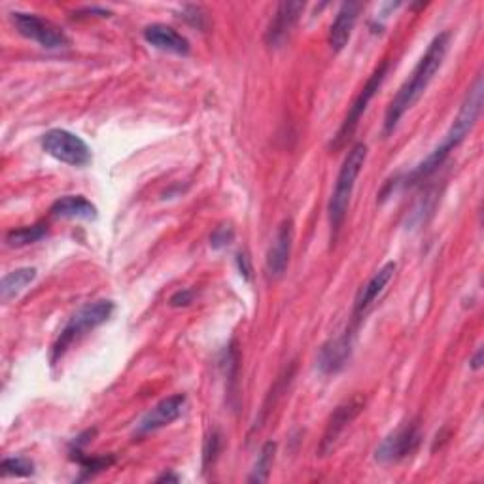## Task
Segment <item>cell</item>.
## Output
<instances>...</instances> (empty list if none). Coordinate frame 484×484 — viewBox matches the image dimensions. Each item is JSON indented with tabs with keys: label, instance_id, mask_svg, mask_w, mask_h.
Instances as JSON below:
<instances>
[{
	"label": "cell",
	"instance_id": "cell-1",
	"mask_svg": "<svg viewBox=\"0 0 484 484\" xmlns=\"http://www.w3.org/2000/svg\"><path fill=\"white\" fill-rule=\"evenodd\" d=\"M448 46H450V33H439L436 38H433L426 49V54L422 56V59L418 61V65L415 67L413 74L409 76V80H407L397 95L392 98V103L386 110V118H385V133L390 135L394 133V129L397 127L399 119L405 116L407 110H411L420 97L424 95V91L427 89V86L431 84L433 76H436L447 57L448 52Z\"/></svg>",
	"mask_w": 484,
	"mask_h": 484
},
{
	"label": "cell",
	"instance_id": "cell-2",
	"mask_svg": "<svg viewBox=\"0 0 484 484\" xmlns=\"http://www.w3.org/2000/svg\"><path fill=\"white\" fill-rule=\"evenodd\" d=\"M482 100H484V84L479 76L475 84L469 88L464 103L460 105V110H458L456 118L450 125V129L443 137L441 144L433 149L431 154L409 174V178H407V184H417V182L424 180V178L431 176L445 163V160L450 156V151L466 140V137L471 133V129L475 127L477 119L480 118Z\"/></svg>",
	"mask_w": 484,
	"mask_h": 484
},
{
	"label": "cell",
	"instance_id": "cell-3",
	"mask_svg": "<svg viewBox=\"0 0 484 484\" xmlns=\"http://www.w3.org/2000/svg\"><path fill=\"white\" fill-rule=\"evenodd\" d=\"M366 160H367V146L364 142H358L348 149V154L343 161L334 193H331V199H329V209H327L331 233H334V237L339 235L341 227L345 223V218L350 207V199L355 188V180H358V176L366 165Z\"/></svg>",
	"mask_w": 484,
	"mask_h": 484
},
{
	"label": "cell",
	"instance_id": "cell-4",
	"mask_svg": "<svg viewBox=\"0 0 484 484\" xmlns=\"http://www.w3.org/2000/svg\"><path fill=\"white\" fill-rule=\"evenodd\" d=\"M114 309H116V304L108 299H100V301H93V303L84 304V307L67 322V325L59 334V337L52 348V364H57L67 354V350L74 343H78L84 335H88L89 331H93L95 327L108 322L110 316L114 314Z\"/></svg>",
	"mask_w": 484,
	"mask_h": 484
},
{
	"label": "cell",
	"instance_id": "cell-5",
	"mask_svg": "<svg viewBox=\"0 0 484 484\" xmlns=\"http://www.w3.org/2000/svg\"><path fill=\"white\" fill-rule=\"evenodd\" d=\"M42 148L47 156L70 167H88L93 160L86 140L67 129L47 131L42 137Z\"/></svg>",
	"mask_w": 484,
	"mask_h": 484
},
{
	"label": "cell",
	"instance_id": "cell-6",
	"mask_svg": "<svg viewBox=\"0 0 484 484\" xmlns=\"http://www.w3.org/2000/svg\"><path fill=\"white\" fill-rule=\"evenodd\" d=\"M388 68H390V63H382L371 76H369V80L367 84L364 86V89L360 91V95L354 98V103L352 107L348 108V114L345 116L343 123H341V129L337 131V135L334 137V140H331V148L334 149H341L348 139L354 135L355 131V127H358L364 112L367 110L369 103L373 100V97L376 95V91L380 89L382 82L386 80V74H388Z\"/></svg>",
	"mask_w": 484,
	"mask_h": 484
},
{
	"label": "cell",
	"instance_id": "cell-7",
	"mask_svg": "<svg viewBox=\"0 0 484 484\" xmlns=\"http://www.w3.org/2000/svg\"><path fill=\"white\" fill-rule=\"evenodd\" d=\"M422 441V431L418 422L411 420L401 424L396 431L382 441L375 452L376 462L380 464H397L405 458L413 456Z\"/></svg>",
	"mask_w": 484,
	"mask_h": 484
},
{
	"label": "cell",
	"instance_id": "cell-8",
	"mask_svg": "<svg viewBox=\"0 0 484 484\" xmlns=\"http://www.w3.org/2000/svg\"><path fill=\"white\" fill-rule=\"evenodd\" d=\"M12 21L15 25V29L19 31L21 36L38 42L42 47L47 49H59V47H68L70 40L65 35L63 29H59L56 23L47 21L36 14H27V12H14Z\"/></svg>",
	"mask_w": 484,
	"mask_h": 484
},
{
	"label": "cell",
	"instance_id": "cell-9",
	"mask_svg": "<svg viewBox=\"0 0 484 484\" xmlns=\"http://www.w3.org/2000/svg\"><path fill=\"white\" fill-rule=\"evenodd\" d=\"M292 244H293V220L288 218L278 225L273 244L267 252L265 271L271 280L284 276L292 256Z\"/></svg>",
	"mask_w": 484,
	"mask_h": 484
},
{
	"label": "cell",
	"instance_id": "cell-10",
	"mask_svg": "<svg viewBox=\"0 0 484 484\" xmlns=\"http://www.w3.org/2000/svg\"><path fill=\"white\" fill-rule=\"evenodd\" d=\"M186 403H188V397L184 394H174V396L161 399L154 407V409L148 411L142 417V420L137 426V436H146V433L158 431V429L172 424L174 420H178L184 415Z\"/></svg>",
	"mask_w": 484,
	"mask_h": 484
},
{
	"label": "cell",
	"instance_id": "cell-11",
	"mask_svg": "<svg viewBox=\"0 0 484 484\" xmlns=\"http://www.w3.org/2000/svg\"><path fill=\"white\" fill-rule=\"evenodd\" d=\"M364 409V399L360 397H352L345 403H341L337 409L331 415L325 431H324V438H322V445H320V454L325 456L331 450L335 448L339 438L343 436V431L350 426V422L358 417Z\"/></svg>",
	"mask_w": 484,
	"mask_h": 484
},
{
	"label": "cell",
	"instance_id": "cell-12",
	"mask_svg": "<svg viewBox=\"0 0 484 484\" xmlns=\"http://www.w3.org/2000/svg\"><path fill=\"white\" fill-rule=\"evenodd\" d=\"M304 10V3H283L276 6V12L269 23L265 42L269 47H283L293 33L295 25Z\"/></svg>",
	"mask_w": 484,
	"mask_h": 484
},
{
	"label": "cell",
	"instance_id": "cell-13",
	"mask_svg": "<svg viewBox=\"0 0 484 484\" xmlns=\"http://www.w3.org/2000/svg\"><path fill=\"white\" fill-rule=\"evenodd\" d=\"M396 269H397L396 262L385 263L369 278V283L366 286H362V290L358 292V295H355V301H354L352 318H354L355 324H358L364 318V314L371 309V304L378 299V295L385 292V288L390 284V280L394 278Z\"/></svg>",
	"mask_w": 484,
	"mask_h": 484
},
{
	"label": "cell",
	"instance_id": "cell-14",
	"mask_svg": "<svg viewBox=\"0 0 484 484\" xmlns=\"http://www.w3.org/2000/svg\"><path fill=\"white\" fill-rule=\"evenodd\" d=\"M352 355V331L331 339L318 352V369L322 375H337L348 364Z\"/></svg>",
	"mask_w": 484,
	"mask_h": 484
},
{
	"label": "cell",
	"instance_id": "cell-15",
	"mask_svg": "<svg viewBox=\"0 0 484 484\" xmlns=\"http://www.w3.org/2000/svg\"><path fill=\"white\" fill-rule=\"evenodd\" d=\"M362 10H364V5L360 3H345L339 8L335 21L331 23L329 36H327V42L334 52H341V49L348 44L352 31L355 27V21H358Z\"/></svg>",
	"mask_w": 484,
	"mask_h": 484
},
{
	"label": "cell",
	"instance_id": "cell-16",
	"mask_svg": "<svg viewBox=\"0 0 484 484\" xmlns=\"http://www.w3.org/2000/svg\"><path fill=\"white\" fill-rule=\"evenodd\" d=\"M144 38L149 46H154L161 52L176 54V56H188L190 54V42L186 36H182L178 31H174L169 25L163 23H154L148 25L144 29Z\"/></svg>",
	"mask_w": 484,
	"mask_h": 484
},
{
	"label": "cell",
	"instance_id": "cell-17",
	"mask_svg": "<svg viewBox=\"0 0 484 484\" xmlns=\"http://www.w3.org/2000/svg\"><path fill=\"white\" fill-rule=\"evenodd\" d=\"M52 216L59 220H86L91 221L98 216L97 207L84 195H65L52 205Z\"/></svg>",
	"mask_w": 484,
	"mask_h": 484
},
{
	"label": "cell",
	"instance_id": "cell-18",
	"mask_svg": "<svg viewBox=\"0 0 484 484\" xmlns=\"http://www.w3.org/2000/svg\"><path fill=\"white\" fill-rule=\"evenodd\" d=\"M38 271L35 267H21L12 273H8L3 283H0V301L10 303L14 297H17L31 283H35Z\"/></svg>",
	"mask_w": 484,
	"mask_h": 484
},
{
	"label": "cell",
	"instance_id": "cell-19",
	"mask_svg": "<svg viewBox=\"0 0 484 484\" xmlns=\"http://www.w3.org/2000/svg\"><path fill=\"white\" fill-rule=\"evenodd\" d=\"M46 235H47V227L44 223L25 225L12 229V232L6 235V244L12 248H23L42 241Z\"/></svg>",
	"mask_w": 484,
	"mask_h": 484
},
{
	"label": "cell",
	"instance_id": "cell-20",
	"mask_svg": "<svg viewBox=\"0 0 484 484\" xmlns=\"http://www.w3.org/2000/svg\"><path fill=\"white\" fill-rule=\"evenodd\" d=\"M274 454H276V443L269 441L263 445L256 464L252 468V473L248 477V482H267L273 462H274Z\"/></svg>",
	"mask_w": 484,
	"mask_h": 484
},
{
	"label": "cell",
	"instance_id": "cell-21",
	"mask_svg": "<svg viewBox=\"0 0 484 484\" xmlns=\"http://www.w3.org/2000/svg\"><path fill=\"white\" fill-rule=\"evenodd\" d=\"M0 473L3 477H31L35 473V464L27 458H5L3 464H0Z\"/></svg>",
	"mask_w": 484,
	"mask_h": 484
},
{
	"label": "cell",
	"instance_id": "cell-22",
	"mask_svg": "<svg viewBox=\"0 0 484 484\" xmlns=\"http://www.w3.org/2000/svg\"><path fill=\"white\" fill-rule=\"evenodd\" d=\"M235 241V229L232 223H221L218 225L212 235H211V246L214 250H221V248H227L229 244H232Z\"/></svg>",
	"mask_w": 484,
	"mask_h": 484
},
{
	"label": "cell",
	"instance_id": "cell-23",
	"mask_svg": "<svg viewBox=\"0 0 484 484\" xmlns=\"http://www.w3.org/2000/svg\"><path fill=\"white\" fill-rule=\"evenodd\" d=\"M220 448H221L220 431H212L211 436L207 438V441H205V448H202V468L207 469V468H211L216 462Z\"/></svg>",
	"mask_w": 484,
	"mask_h": 484
},
{
	"label": "cell",
	"instance_id": "cell-24",
	"mask_svg": "<svg viewBox=\"0 0 484 484\" xmlns=\"http://www.w3.org/2000/svg\"><path fill=\"white\" fill-rule=\"evenodd\" d=\"M82 462V468L88 475H95L98 471H103L107 468H110L114 464V458L108 456V458H91V460H80Z\"/></svg>",
	"mask_w": 484,
	"mask_h": 484
},
{
	"label": "cell",
	"instance_id": "cell-25",
	"mask_svg": "<svg viewBox=\"0 0 484 484\" xmlns=\"http://www.w3.org/2000/svg\"><path fill=\"white\" fill-rule=\"evenodd\" d=\"M193 297H195V292L190 288L182 290V292H176L170 297V307H188V304L193 303Z\"/></svg>",
	"mask_w": 484,
	"mask_h": 484
},
{
	"label": "cell",
	"instance_id": "cell-26",
	"mask_svg": "<svg viewBox=\"0 0 484 484\" xmlns=\"http://www.w3.org/2000/svg\"><path fill=\"white\" fill-rule=\"evenodd\" d=\"M237 265H239V271H241V274L246 278V280H250V273H252V265H250V258L246 256V253L244 252H241L239 253V256H237Z\"/></svg>",
	"mask_w": 484,
	"mask_h": 484
},
{
	"label": "cell",
	"instance_id": "cell-27",
	"mask_svg": "<svg viewBox=\"0 0 484 484\" xmlns=\"http://www.w3.org/2000/svg\"><path fill=\"white\" fill-rule=\"evenodd\" d=\"M482 364H484V358H482V348H479V350H477V354L473 355L471 362H469V367H471L473 371H479V369L482 367Z\"/></svg>",
	"mask_w": 484,
	"mask_h": 484
},
{
	"label": "cell",
	"instance_id": "cell-28",
	"mask_svg": "<svg viewBox=\"0 0 484 484\" xmlns=\"http://www.w3.org/2000/svg\"><path fill=\"white\" fill-rule=\"evenodd\" d=\"M163 480H174V482H176V480H178V477H172V475H163V477H160V479H158V482H163Z\"/></svg>",
	"mask_w": 484,
	"mask_h": 484
}]
</instances>
